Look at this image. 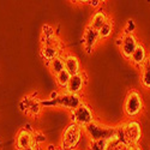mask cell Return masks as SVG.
<instances>
[{
  "mask_svg": "<svg viewBox=\"0 0 150 150\" xmlns=\"http://www.w3.org/2000/svg\"><path fill=\"white\" fill-rule=\"evenodd\" d=\"M83 131L89 137L90 142H100V141H108L113 139L117 134V126H108V125L101 124L98 121H94L86 127L83 129Z\"/></svg>",
  "mask_w": 150,
  "mask_h": 150,
  "instance_id": "obj_1",
  "label": "cell"
},
{
  "mask_svg": "<svg viewBox=\"0 0 150 150\" xmlns=\"http://www.w3.org/2000/svg\"><path fill=\"white\" fill-rule=\"evenodd\" d=\"M83 136V129L74 122H70L61 134L59 148L61 150H76Z\"/></svg>",
  "mask_w": 150,
  "mask_h": 150,
  "instance_id": "obj_2",
  "label": "cell"
},
{
  "mask_svg": "<svg viewBox=\"0 0 150 150\" xmlns=\"http://www.w3.org/2000/svg\"><path fill=\"white\" fill-rule=\"evenodd\" d=\"M144 108L143 97L137 90H130L125 97L124 102V110L125 114L130 118H134L142 113Z\"/></svg>",
  "mask_w": 150,
  "mask_h": 150,
  "instance_id": "obj_3",
  "label": "cell"
},
{
  "mask_svg": "<svg viewBox=\"0 0 150 150\" xmlns=\"http://www.w3.org/2000/svg\"><path fill=\"white\" fill-rule=\"evenodd\" d=\"M71 120H72V122L81 126L82 129H84L95 121V117H94L91 108L85 102H83L76 109L71 110Z\"/></svg>",
  "mask_w": 150,
  "mask_h": 150,
  "instance_id": "obj_4",
  "label": "cell"
},
{
  "mask_svg": "<svg viewBox=\"0 0 150 150\" xmlns=\"http://www.w3.org/2000/svg\"><path fill=\"white\" fill-rule=\"evenodd\" d=\"M61 49H62V47H61L60 40L57 36H54V37H52V39L42 42V46H41V49H40V55L48 64V62H51L53 59L62 55Z\"/></svg>",
  "mask_w": 150,
  "mask_h": 150,
  "instance_id": "obj_5",
  "label": "cell"
},
{
  "mask_svg": "<svg viewBox=\"0 0 150 150\" xmlns=\"http://www.w3.org/2000/svg\"><path fill=\"white\" fill-rule=\"evenodd\" d=\"M125 141L129 144H138L142 138V127L137 120H129L122 124Z\"/></svg>",
  "mask_w": 150,
  "mask_h": 150,
  "instance_id": "obj_6",
  "label": "cell"
},
{
  "mask_svg": "<svg viewBox=\"0 0 150 150\" xmlns=\"http://www.w3.org/2000/svg\"><path fill=\"white\" fill-rule=\"evenodd\" d=\"M55 102H57V107H64V108L69 109L70 112L73 110V109H76L79 105L83 103L81 95L70 94L66 90L60 91L59 96L55 98Z\"/></svg>",
  "mask_w": 150,
  "mask_h": 150,
  "instance_id": "obj_7",
  "label": "cell"
},
{
  "mask_svg": "<svg viewBox=\"0 0 150 150\" xmlns=\"http://www.w3.org/2000/svg\"><path fill=\"white\" fill-rule=\"evenodd\" d=\"M29 125H27V127H21L19 131L16 134V149L17 150H23L31 146L34 144V137H33V131L30 127H28Z\"/></svg>",
  "mask_w": 150,
  "mask_h": 150,
  "instance_id": "obj_8",
  "label": "cell"
},
{
  "mask_svg": "<svg viewBox=\"0 0 150 150\" xmlns=\"http://www.w3.org/2000/svg\"><path fill=\"white\" fill-rule=\"evenodd\" d=\"M138 45H139V42H138L137 37H136L133 34L122 35V42H121V46L119 47L122 57H124L125 59L130 60L131 55H132L133 52L136 51V48L138 47Z\"/></svg>",
  "mask_w": 150,
  "mask_h": 150,
  "instance_id": "obj_9",
  "label": "cell"
},
{
  "mask_svg": "<svg viewBox=\"0 0 150 150\" xmlns=\"http://www.w3.org/2000/svg\"><path fill=\"white\" fill-rule=\"evenodd\" d=\"M100 41V35L98 31L95 30L94 28H91L90 25H86L84 33H83V43H84V48L88 54L93 53L95 46Z\"/></svg>",
  "mask_w": 150,
  "mask_h": 150,
  "instance_id": "obj_10",
  "label": "cell"
},
{
  "mask_svg": "<svg viewBox=\"0 0 150 150\" xmlns=\"http://www.w3.org/2000/svg\"><path fill=\"white\" fill-rule=\"evenodd\" d=\"M85 82H86V77L84 72H79L77 74H73L70 78V82L66 86V91L70 94H77L79 95V93L83 91L84 86H85Z\"/></svg>",
  "mask_w": 150,
  "mask_h": 150,
  "instance_id": "obj_11",
  "label": "cell"
},
{
  "mask_svg": "<svg viewBox=\"0 0 150 150\" xmlns=\"http://www.w3.org/2000/svg\"><path fill=\"white\" fill-rule=\"evenodd\" d=\"M148 53H146V49L144 48L143 45H138V47L136 48V51L133 52V54L131 55L130 58V61L132 62V64L136 66V67H138V69H143L146 64V61H148Z\"/></svg>",
  "mask_w": 150,
  "mask_h": 150,
  "instance_id": "obj_12",
  "label": "cell"
},
{
  "mask_svg": "<svg viewBox=\"0 0 150 150\" xmlns=\"http://www.w3.org/2000/svg\"><path fill=\"white\" fill-rule=\"evenodd\" d=\"M64 61H65V70L71 76L81 72V61H79L78 57H76L74 54H71V53H66V54H64Z\"/></svg>",
  "mask_w": 150,
  "mask_h": 150,
  "instance_id": "obj_13",
  "label": "cell"
},
{
  "mask_svg": "<svg viewBox=\"0 0 150 150\" xmlns=\"http://www.w3.org/2000/svg\"><path fill=\"white\" fill-rule=\"evenodd\" d=\"M107 21H108V17H107V15H106V12H105L103 10H97L95 13L93 15V17H91V19H90V23H89V25H90L91 28H94L95 30L98 31V30L106 24Z\"/></svg>",
  "mask_w": 150,
  "mask_h": 150,
  "instance_id": "obj_14",
  "label": "cell"
},
{
  "mask_svg": "<svg viewBox=\"0 0 150 150\" xmlns=\"http://www.w3.org/2000/svg\"><path fill=\"white\" fill-rule=\"evenodd\" d=\"M48 69L49 71H51V73L53 74V76H58V74L65 70V61H64V54L53 59L51 62H48Z\"/></svg>",
  "mask_w": 150,
  "mask_h": 150,
  "instance_id": "obj_15",
  "label": "cell"
},
{
  "mask_svg": "<svg viewBox=\"0 0 150 150\" xmlns=\"http://www.w3.org/2000/svg\"><path fill=\"white\" fill-rule=\"evenodd\" d=\"M55 78V83H57V85L59 86L60 89H66V86H67V84H69V82H70V78H71V74L66 71V70H64V71H61L58 76H55L54 77Z\"/></svg>",
  "mask_w": 150,
  "mask_h": 150,
  "instance_id": "obj_16",
  "label": "cell"
},
{
  "mask_svg": "<svg viewBox=\"0 0 150 150\" xmlns=\"http://www.w3.org/2000/svg\"><path fill=\"white\" fill-rule=\"evenodd\" d=\"M36 95H37V93L31 94V95H27V96H24V97L21 98V101L18 103V108H19V110L22 112V113L28 114L30 105H31V101H33L34 97H36Z\"/></svg>",
  "mask_w": 150,
  "mask_h": 150,
  "instance_id": "obj_17",
  "label": "cell"
},
{
  "mask_svg": "<svg viewBox=\"0 0 150 150\" xmlns=\"http://www.w3.org/2000/svg\"><path fill=\"white\" fill-rule=\"evenodd\" d=\"M113 28H114V24H113V21L109 19L106 22L105 25L98 30V35H100V40H106L108 39V37L112 35V33H113Z\"/></svg>",
  "mask_w": 150,
  "mask_h": 150,
  "instance_id": "obj_18",
  "label": "cell"
},
{
  "mask_svg": "<svg viewBox=\"0 0 150 150\" xmlns=\"http://www.w3.org/2000/svg\"><path fill=\"white\" fill-rule=\"evenodd\" d=\"M41 110H42V106H41V103H40V100L36 98V97H34L33 101H31V105H30V108H29V112H28L27 115L36 118V117L40 115Z\"/></svg>",
  "mask_w": 150,
  "mask_h": 150,
  "instance_id": "obj_19",
  "label": "cell"
},
{
  "mask_svg": "<svg viewBox=\"0 0 150 150\" xmlns=\"http://www.w3.org/2000/svg\"><path fill=\"white\" fill-rule=\"evenodd\" d=\"M141 83L145 89H150V66L145 64L141 72Z\"/></svg>",
  "mask_w": 150,
  "mask_h": 150,
  "instance_id": "obj_20",
  "label": "cell"
},
{
  "mask_svg": "<svg viewBox=\"0 0 150 150\" xmlns=\"http://www.w3.org/2000/svg\"><path fill=\"white\" fill-rule=\"evenodd\" d=\"M54 36H55V33H54L53 27H51V25H43L42 27V37H41L42 42L52 39V37H54Z\"/></svg>",
  "mask_w": 150,
  "mask_h": 150,
  "instance_id": "obj_21",
  "label": "cell"
},
{
  "mask_svg": "<svg viewBox=\"0 0 150 150\" xmlns=\"http://www.w3.org/2000/svg\"><path fill=\"white\" fill-rule=\"evenodd\" d=\"M33 137H34V144H36L37 146L45 144L47 141L46 134L41 131H33Z\"/></svg>",
  "mask_w": 150,
  "mask_h": 150,
  "instance_id": "obj_22",
  "label": "cell"
},
{
  "mask_svg": "<svg viewBox=\"0 0 150 150\" xmlns=\"http://www.w3.org/2000/svg\"><path fill=\"white\" fill-rule=\"evenodd\" d=\"M136 29V23L133 19H129L126 22V25H125V29H124V35H130V34H133Z\"/></svg>",
  "mask_w": 150,
  "mask_h": 150,
  "instance_id": "obj_23",
  "label": "cell"
},
{
  "mask_svg": "<svg viewBox=\"0 0 150 150\" xmlns=\"http://www.w3.org/2000/svg\"><path fill=\"white\" fill-rule=\"evenodd\" d=\"M40 103L42 106V108H51V107H57V102L55 100L52 98H46V100H40Z\"/></svg>",
  "mask_w": 150,
  "mask_h": 150,
  "instance_id": "obj_24",
  "label": "cell"
},
{
  "mask_svg": "<svg viewBox=\"0 0 150 150\" xmlns=\"http://www.w3.org/2000/svg\"><path fill=\"white\" fill-rule=\"evenodd\" d=\"M86 4H88L89 6H91V7H100L102 4V1H100V0H89V1H86Z\"/></svg>",
  "mask_w": 150,
  "mask_h": 150,
  "instance_id": "obj_25",
  "label": "cell"
},
{
  "mask_svg": "<svg viewBox=\"0 0 150 150\" xmlns=\"http://www.w3.org/2000/svg\"><path fill=\"white\" fill-rule=\"evenodd\" d=\"M126 150H142V148L139 144H129Z\"/></svg>",
  "mask_w": 150,
  "mask_h": 150,
  "instance_id": "obj_26",
  "label": "cell"
},
{
  "mask_svg": "<svg viewBox=\"0 0 150 150\" xmlns=\"http://www.w3.org/2000/svg\"><path fill=\"white\" fill-rule=\"evenodd\" d=\"M23 150H40V146H37L36 144H33L31 146H29L27 149H23Z\"/></svg>",
  "mask_w": 150,
  "mask_h": 150,
  "instance_id": "obj_27",
  "label": "cell"
},
{
  "mask_svg": "<svg viewBox=\"0 0 150 150\" xmlns=\"http://www.w3.org/2000/svg\"><path fill=\"white\" fill-rule=\"evenodd\" d=\"M46 150H61V149H60L59 146H54V145H49V146H48V148H47Z\"/></svg>",
  "mask_w": 150,
  "mask_h": 150,
  "instance_id": "obj_28",
  "label": "cell"
},
{
  "mask_svg": "<svg viewBox=\"0 0 150 150\" xmlns=\"http://www.w3.org/2000/svg\"><path fill=\"white\" fill-rule=\"evenodd\" d=\"M121 42H122V36L118 37V39H117V42H115V43H117V46H118V47H120V46H121Z\"/></svg>",
  "mask_w": 150,
  "mask_h": 150,
  "instance_id": "obj_29",
  "label": "cell"
},
{
  "mask_svg": "<svg viewBox=\"0 0 150 150\" xmlns=\"http://www.w3.org/2000/svg\"><path fill=\"white\" fill-rule=\"evenodd\" d=\"M146 64H148V65H149V66H150V61H149V60H148V61H146Z\"/></svg>",
  "mask_w": 150,
  "mask_h": 150,
  "instance_id": "obj_30",
  "label": "cell"
},
{
  "mask_svg": "<svg viewBox=\"0 0 150 150\" xmlns=\"http://www.w3.org/2000/svg\"><path fill=\"white\" fill-rule=\"evenodd\" d=\"M148 60H149V61H150V55H149V58H148Z\"/></svg>",
  "mask_w": 150,
  "mask_h": 150,
  "instance_id": "obj_31",
  "label": "cell"
},
{
  "mask_svg": "<svg viewBox=\"0 0 150 150\" xmlns=\"http://www.w3.org/2000/svg\"><path fill=\"white\" fill-rule=\"evenodd\" d=\"M76 150H77V149H76Z\"/></svg>",
  "mask_w": 150,
  "mask_h": 150,
  "instance_id": "obj_32",
  "label": "cell"
}]
</instances>
